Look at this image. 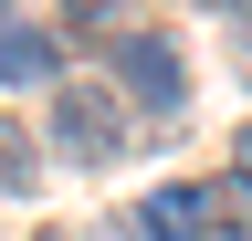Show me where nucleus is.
I'll return each instance as SVG.
<instances>
[{"instance_id": "nucleus-1", "label": "nucleus", "mask_w": 252, "mask_h": 241, "mask_svg": "<svg viewBox=\"0 0 252 241\" xmlns=\"http://www.w3.org/2000/svg\"><path fill=\"white\" fill-rule=\"evenodd\" d=\"M53 147H63V158H116V147H126V95H116V84H63V95H53Z\"/></svg>"}, {"instance_id": "nucleus-2", "label": "nucleus", "mask_w": 252, "mask_h": 241, "mask_svg": "<svg viewBox=\"0 0 252 241\" xmlns=\"http://www.w3.org/2000/svg\"><path fill=\"white\" fill-rule=\"evenodd\" d=\"M137 231H147V241H210V231H220V189H158Z\"/></svg>"}, {"instance_id": "nucleus-3", "label": "nucleus", "mask_w": 252, "mask_h": 241, "mask_svg": "<svg viewBox=\"0 0 252 241\" xmlns=\"http://www.w3.org/2000/svg\"><path fill=\"white\" fill-rule=\"evenodd\" d=\"M63 74V32L42 21H0V84H53Z\"/></svg>"}, {"instance_id": "nucleus-4", "label": "nucleus", "mask_w": 252, "mask_h": 241, "mask_svg": "<svg viewBox=\"0 0 252 241\" xmlns=\"http://www.w3.org/2000/svg\"><path fill=\"white\" fill-rule=\"evenodd\" d=\"M116 74H126V95H137L147 115H168V105H179V53H168V42H126V53H116Z\"/></svg>"}, {"instance_id": "nucleus-5", "label": "nucleus", "mask_w": 252, "mask_h": 241, "mask_svg": "<svg viewBox=\"0 0 252 241\" xmlns=\"http://www.w3.org/2000/svg\"><path fill=\"white\" fill-rule=\"evenodd\" d=\"M0 189H32V147H21L11 126H0Z\"/></svg>"}, {"instance_id": "nucleus-6", "label": "nucleus", "mask_w": 252, "mask_h": 241, "mask_svg": "<svg viewBox=\"0 0 252 241\" xmlns=\"http://www.w3.org/2000/svg\"><path fill=\"white\" fill-rule=\"evenodd\" d=\"M231 178H242V189H252V126L231 136Z\"/></svg>"}, {"instance_id": "nucleus-7", "label": "nucleus", "mask_w": 252, "mask_h": 241, "mask_svg": "<svg viewBox=\"0 0 252 241\" xmlns=\"http://www.w3.org/2000/svg\"><path fill=\"white\" fill-rule=\"evenodd\" d=\"M210 11H242V21H252V0H210Z\"/></svg>"}, {"instance_id": "nucleus-8", "label": "nucleus", "mask_w": 252, "mask_h": 241, "mask_svg": "<svg viewBox=\"0 0 252 241\" xmlns=\"http://www.w3.org/2000/svg\"><path fill=\"white\" fill-rule=\"evenodd\" d=\"M42 241H63V231H42Z\"/></svg>"}]
</instances>
